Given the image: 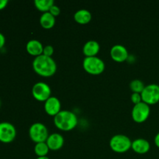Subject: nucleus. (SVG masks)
<instances>
[{
	"label": "nucleus",
	"mask_w": 159,
	"mask_h": 159,
	"mask_svg": "<svg viewBox=\"0 0 159 159\" xmlns=\"http://www.w3.org/2000/svg\"><path fill=\"white\" fill-rule=\"evenodd\" d=\"M33 68L34 71L42 77H51L57 71V64L52 57H48L43 54L37 56L33 61Z\"/></svg>",
	"instance_id": "nucleus-1"
},
{
	"label": "nucleus",
	"mask_w": 159,
	"mask_h": 159,
	"mask_svg": "<svg viewBox=\"0 0 159 159\" xmlns=\"http://www.w3.org/2000/svg\"><path fill=\"white\" fill-rule=\"evenodd\" d=\"M54 124L57 128L63 131L73 130L78 124V118L70 110H61L54 118Z\"/></svg>",
	"instance_id": "nucleus-2"
},
{
	"label": "nucleus",
	"mask_w": 159,
	"mask_h": 159,
	"mask_svg": "<svg viewBox=\"0 0 159 159\" xmlns=\"http://www.w3.org/2000/svg\"><path fill=\"white\" fill-rule=\"evenodd\" d=\"M83 68L89 74L98 75L102 74L105 70V63L99 57H85L83 60Z\"/></svg>",
	"instance_id": "nucleus-3"
},
{
	"label": "nucleus",
	"mask_w": 159,
	"mask_h": 159,
	"mask_svg": "<svg viewBox=\"0 0 159 159\" xmlns=\"http://www.w3.org/2000/svg\"><path fill=\"white\" fill-rule=\"evenodd\" d=\"M132 141L127 136L116 134L112 137L110 141V147L116 153H124L131 148Z\"/></svg>",
	"instance_id": "nucleus-4"
},
{
	"label": "nucleus",
	"mask_w": 159,
	"mask_h": 159,
	"mask_svg": "<svg viewBox=\"0 0 159 159\" xmlns=\"http://www.w3.org/2000/svg\"><path fill=\"white\" fill-rule=\"evenodd\" d=\"M29 136L34 142H46L49 133L46 126L42 123H34L29 129Z\"/></svg>",
	"instance_id": "nucleus-5"
},
{
	"label": "nucleus",
	"mask_w": 159,
	"mask_h": 159,
	"mask_svg": "<svg viewBox=\"0 0 159 159\" xmlns=\"http://www.w3.org/2000/svg\"><path fill=\"white\" fill-rule=\"evenodd\" d=\"M142 102L148 105H154L159 102V85L157 84H150L145 85L141 93Z\"/></svg>",
	"instance_id": "nucleus-6"
},
{
	"label": "nucleus",
	"mask_w": 159,
	"mask_h": 159,
	"mask_svg": "<svg viewBox=\"0 0 159 159\" xmlns=\"http://www.w3.org/2000/svg\"><path fill=\"white\" fill-rule=\"evenodd\" d=\"M32 95L36 100L45 102L51 96V87L45 82H37L32 88Z\"/></svg>",
	"instance_id": "nucleus-7"
},
{
	"label": "nucleus",
	"mask_w": 159,
	"mask_h": 159,
	"mask_svg": "<svg viewBox=\"0 0 159 159\" xmlns=\"http://www.w3.org/2000/svg\"><path fill=\"white\" fill-rule=\"evenodd\" d=\"M150 106L144 102L134 106L131 111V116L136 123H143L148 120L150 116Z\"/></svg>",
	"instance_id": "nucleus-8"
},
{
	"label": "nucleus",
	"mask_w": 159,
	"mask_h": 159,
	"mask_svg": "<svg viewBox=\"0 0 159 159\" xmlns=\"http://www.w3.org/2000/svg\"><path fill=\"white\" fill-rule=\"evenodd\" d=\"M16 136V130L13 124L9 122L0 123V141L9 144L14 141Z\"/></svg>",
	"instance_id": "nucleus-9"
},
{
	"label": "nucleus",
	"mask_w": 159,
	"mask_h": 159,
	"mask_svg": "<svg viewBox=\"0 0 159 159\" xmlns=\"http://www.w3.org/2000/svg\"><path fill=\"white\" fill-rule=\"evenodd\" d=\"M61 108V103L60 100L55 96H51L44 102V110L50 116H55Z\"/></svg>",
	"instance_id": "nucleus-10"
},
{
	"label": "nucleus",
	"mask_w": 159,
	"mask_h": 159,
	"mask_svg": "<svg viewBox=\"0 0 159 159\" xmlns=\"http://www.w3.org/2000/svg\"><path fill=\"white\" fill-rule=\"evenodd\" d=\"M110 56L112 59L116 62H124L128 57V51L127 48L121 44H116L110 50Z\"/></svg>",
	"instance_id": "nucleus-11"
},
{
	"label": "nucleus",
	"mask_w": 159,
	"mask_h": 159,
	"mask_svg": "<svg viewBox=\"0 0 159 159\" xmlns=\"http://www.w3.org/2000/svg\"><path fill=\"white\" fill-rule=\"evenodd\" d=\"M47 144L50 150L58 151L63 147L65 139L63 136L58 133H54L49 135L46 141Z\"/></svg>",
	"instance_id": "nucleus-12"
},
{
	"label": "nucleus",
	"mask_w": 159,
	"mask_h": 159,
	"mask_svg": "<svg viewBox=\"0 0 159 159\" xmlns=\"http://www.w3.org/2000/svg\"><path fill=\"white\" fill-rule=\"evenodd\" d=\"M150 148V143L144 138H138L132 141V150L138 154H146L149 152Z\"/></svg>",
	"instance_id": "nucleus-13"
},
{
	"label": "nucleus",
	"mask_w": 159,
	"mask_h": 159,
	"mask_svg": "<svg viewBox=\"0 0 159 159\" xmlns=\"http://www.w3.org/2000/svg\"><path fill=\"white\" fill-rule=\"evenodd\" d=\"M43 44L40 41L37 40H30L27 42L26 43V51L29 53L30 55L35 56H40L41 54H43Z\"/></svg>",
	"instance_id": "nucleus-14"
},
{
	"label": "nucleus",
	"mask_w": 159,
	"mask_h": 159,
	"mask_svg": "<svg viewBox=\"0 0 159 159\" xmlns=\"http://www.w3.org/2000/svg\"><path fill=\"white\" fill-rule=\"evenodd\" d=\"M100 50L99 43L96 40H89L83 46V54L85 57H94Z\"/></svg>",
	"instance_id": "nucleus-15"
},
{
	"label": "nucleus",
	"mask_w": 159,
	"mask_h": 159,
	"mask_svg": "<svg viewBox=\"0 0 159 159\" xmlns=\"http://www.w3.org/2000/svg\"><path fill=\"white\" fill-rule=\"evenodd\" d=\"M74 20L80 24H87L92 20V14L87 9H79L74 14Z\"/></svg>",
	"instance_id": "nucleus-16"
},
{
	"label": "nucleus",
	"mask_w": 159,
	"mask_h": 159,
	"mask_svg": "<svg viewBox=\"0 0 159 159\" xmlns=\"http://www.w3.org/2000/svg\"><path fill=\"white\" fill-rule=\"evenodd\" d=\"M56 20L55 17L53 15H51L49 12H43L40 18V26L44 29H51L54 27L55 25Z\"/></svg>",
	"instance_id": "nucleus-17"
},
{
	"label": "nucleus",
	"mask_w": 159,
	"mask_h": 159,
	"mask_svg": "<svg viewBox=\"0 0 159 159\" xmlns=\"http://www.w3.org/2000/svg\"><path fill=\"white\" fill-rule=\"evenodd\" d=\"M34 5L38 10L41 11L43 13V12H49L50 9L53 5H54V3L53 0H35Z\"/></svg>",
	"instance_id": "nucleus-18"
},
{
	"label": "nucleus",
	"mask_w": 159,
	"mask_h": 159,
	"mask_svg": "<svg viewBox=\"0 0 159 159\" xmlns=\"http://www.w3.org/2000/svg\"><path fill=\"white\" fill-rule=\"evenodd\" d=\"M49 151L50 149L46 142L37 143L34 146V152L37 155V157L47 156Z\"/></svg>",
	"instance_id": "nucleus-19"
},
{
	"label": "nucleus",
	"mask_w": 159,
	"mask_h": 159,
	"mask_svg": "<svg viewBox=\"0 0 159 159\" xmlns=\"http://www.w3.org/2000/svg\"><path fill=\"white\" fill-rule=\"evenodd\" d=\"M144 87H145V85H144V82L140 79H134L130 83V89L134 93H140L141 94L144 90Z\"/></svg>",
	"instance_id": "nucleus-20"
},
{
	"label": "nucleus",
	"mask_w": 159,
	"mask_h": 159,
	"mask_svg": "<svg viewBox=\"0 0 159 159\" xmlns=\"http://www.w3.org/2000/svg\"><path fill=\"white\" fill-rule=\"evenodd\" d=\"M54 50L51 45H47L43 48V54L45 56H48V57H51V56L54 54Z\"/></svg>",
	"instance_id": "nucleus-21"
},
{
	"label": "nucleus",
	"mask_w": 159,
	"mask_h": 159,
	"mask_svg": "<svg viewBox=\"0 0 159 159\" xmlns=\"http://www.w3.org/2000/svg\"><path fill=\"white\" fill-rule=\"evenodd\" d=\"M130 99L134 105L142 102V98H141V95L140 93H133L130 96Z\"/></svg>",
	"instance_id": "nucleus-22"
},
{
	"label": "nucleus",
	"mask_w": 159,
	"mask_h": 159,
	"mask_svg": "<svg viewBox=\"0 0 159 159\" xmlns=\"http://www.w3.org/2000/svg\"><path fill=\"white\" fill-rule=\"evenodd\" d=\"M49 12L51 14V15H53L54 17H55L60 14L61 9L57 6H56V5H53V6H51V9H50Z\"/></svg>",
	"instance_id": "nucleus-23"
},
{
	"label": "nucleus",
	"mask_w": 159,
	"mask_h": 159,
	"mask_svg": "<svg viewBox=\"0 0 159 159\" xmlns=\"http://www.w3.org/2000/svg\"><path fill=\"white\" fill-rule=\"evenodd\" d=\"M5 43H6V37L0 32V49H2L4 47Z\"/></svg>",
	"instance_id": "nucleus-24"
},
{
	"label": "nucleus",
	"mask_w": 159,
	"mask_h": 159,
	"mask_svg": "<svg viewBox=\"0 0 159 159\" xmlns=\"http://www.w3.org/2000/svg\"><path fill=\"white\" fill-rule=\"evenodd\" d=\"M8 0H0V10L5 9L8 4Z\"/></svg>",
	"instance_id": "nucleus-25"
},
{
	"label": "nucleus",
	"mask_w": 159,
	"mask_h": 159,
	"mask_svg": "<svg viewBox=\"0 0 159 159\" xmlns=\"http://www.w3.org/2000/svg\"><path fill=\"white\" fill-rule=\"evenodd\" d=\"M155 144L157 147L159 148V132L155 137Z\"/></svg>",
	"instance_id": "nucleus-26"
},
{
	"label": "nucleus",
	"mask_w": 159,
	"mask_h": 159,
	"mask_svg": "<svg viewBox=\"0 0 159 159\" xmlns=\"http://www.w3.org/2000/svg\"><path fill=\"white\" fill-rule=\"evenodd\" d=\"M37 159H50L48 156H43V157H37Z\"/></svg>",
	"instance_id": "nucleus-27"
},
{
	"label": "nucleus",
	"mask_w": 159,
	"mask_h": 159,
	"mask_svg": "<svg viewBox=\"0 0 159 159\" xmlns=\"http://www.w3.org/2000/svg\"><path fill=\"white\" fill-rule=\"evenodd\" d=\"M0 107H1V100H0Z\"/></svg>",
	"instance_id": "nucleus-28"
}]
</instances>
